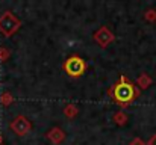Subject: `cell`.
Listing matches in <instances>:
<instances>
[{
	"instance_id": "6da1fadb",
	"label": "cell",
	"mask_w": 156,
	"mask_h": 145,
	"mask_svg": "<svg viewBox=\"0 0 156 145\" xmlns=\"http://www.w3.org/2000/svg\"><path fill=\"white\" fill-rule=\"evenodd\" d=\"M108 94L111 97V100L117 104H120L121 107L129 106L133 100H136L140 95V89L136 88V85L133 82H130L126 76H120V79L109 88Z\"/></svg>"
},
{
	"instance_id": "7a4b0ae2",
	"label": "cell",
	"mask_w": 156,
	"mask_h": 145,
	"mask_svg": "<svg viewBox=\"0 0 156 145\" xmlns=\"http://www.w3.org/2000/svg\"><path fill=\"white\" fill-rule=\"evenodd\" d=\"M64 71L70 76V77H80L83 73H85V70H87V62L80 57V56H77V54H73V56H70L65 62H64Z\"/></svg>"
},
{
	"instance_id": "3957f363",
	"label": "cell",
	"mask_w": 156,
	"mask_h": 145,
	"mask_svg": "<svg viewBox=\"0 0 156 145\" xmlns=\"http://www.w3.org/2000/svg\"><path fill=\"white\" fill-rule=\"evenodd\" d=\"M18 27H20V21H18L11 12H5V14L0 17V30H2L6 36L12 35Z\"/></svg>"
},
{
	"instance_id": "277c9868",
	"label": "cell",
	"mask_w": 156,
	"mask_h": 145,
	"mask_svg": "<svg viewBox=\"0 0 156 145\" xmlns=\"http://www.w3.org/2000/svg\"><path fill=\"white\" fill-rule=\"evenodd\" d=\"M11 129H12L17 135L24 136V135L30 130V123H29V119H27L26 116H17V118L11 123Z\"/></svg>"
},
{
	"instance_id": "5b68a950",
	"label": "cell",
	"mask_w": 156,
	"mask_h": 145,
	"mask_svg": "<svg viewBox=\"0 0 156 145\" xmlns=\"http://www.w3.org/2000/svg\"><path fill=\"white\" fill-rule=\"evenodd\" d=\"M94 40L100 44V47H106L108 44H111L112 41H114V33L108 29V27H105V26H102L96 33H94Z\"/></svg>"
},
{
	"instance_id": "8992f818",
	"label": "cell",
	"mask_w": 156,
	"mask_h": 145,
	"mask_svg": "<svg viewBox=\"0 0 156 145\" xmlns=\"http://www.w3.org/2000/svg\"><path fill=\"white\" fill-rule=\"evenodd\" d=\"M47 138H49V141H50L52 144L58 145V144H61V142L64 141V138H65V133H64L61 129L55 127V129H52V130L47 133Z\"/></svg>"
},
{
	"instance_id": "52a82bcc",
	"label": "cell",
	"mask_w": 156,
	"mask_h": 145,
	"mask_svg": "<svg viewBox=\"0 0 156 145\" xmlns=\"http://www.w3.org/2000/svg\"><path fill=\"white\" fill-rule=\"evenodd\" d=\"M136 85H138L140 88H143V89H147V88L152 85V79H150L147 74H143V76H140V77H138Z\"/></svg>"
},
{
	"instance_id": "ba28073f",
	"label": "cell",
	"mask_w": 156,
	"mask_h": 145,
	"mask_svg": "<svg viewBox=\"0 0 156 145\" xmlns=\"http://www.w3.org/2000/svg\"><path fill=\"white\" fill-rule=\"evenodd\" d=\"M114 119H115V123H117V124L123 126V124H126V121H127V116H126L123 112H118V113H115V115H114Z\"/></svg>"
},
{
	"instance_id": "9c48e42d",
	"label": "cell",
	"mask_w": 156,
	"mask_h": 145,
	"mask_svg": "<svg viewBox=\"0 0 156 145\" xmlns=\"http://www.w3.org/2000/svg\"><path fill=\"white\" fill-rule=\"evenodd\" d=\"M64 112H65V115H67V116H74V115L77 113V107H76L74 104H68V106L65 107V110H64Z\"/></svg>"
},
{
	"instance_id": "30bf717a",
	"label": "cell",
	"mask_w": 156,
	"mask_h": 145,
	"mask_svg": "<svg viewBox=\"0 0 156 145\" xmlns=\"http://www.w3.org/2000/svg\"><path fill=\"white\" fill-rule=\"evenodd\" d=\"M144 18H146L147 21H150V23H152V21H155V20H156V11H153V9H149V11L144 14Z\"/></svg>"
},
{
	"instance_id": "8fae6325",
	"label": "cell",
	"mask_w": 156,
	"mask_h": 145,
	"mask_svg": "<svg viewBox=\"0 0 156 145\" xmlns=\"http://www.w3.org/2000/svg\"><path fill=\"white\" fill-rule=\"evenodd\" d=\"M2 101H3V104H9V103L12 101V97H11V94H3V97H2Z\"/></svg>"
},
{
	"instance_id": "7c38bea8",
	"label": "cell",
	"mask_w": 156,
	"mask_h": 145,
	"mask_svg": "<svg viewBox=\"0 0 156 145\" xmlns=\"http://www.w3.org/2000/svg\"><path fill=\"white\" fill-rule=\"evenodd\" d=\"M8 54H9V53H8V51H6L5 48H2V50H0V57H2V59H5V57H6Z\"/></svg>"
},
{
	"instance_id": "4fadbf2b",
	"label": "cell",
	"mask_w": 156,
	"mask_h": 145,
	"mask_svg": "<svg viewBox=\"0 0 156 145\" xmlns=\"http://www.w3.org/2000/svg\"><path fill=\"white\" fill-rule=\"evenodd\" d=\"M130 145H144V142H143L141 139H135V141H133Z\"/></svg>"
},
{
	"instance_id": "5bb4252c",
	"label": "cell",
	"mask_w": 156,
	"mask_h": 145,
	"mask_svg": "<svg viewBox=\"0 0 156 145\" xmlns=\"http://www.w3.org/2000/svg\"><path fill=\"white\" fill-rule=\"evenodd\" d=\"M149 145H156V135L150 138V141H149Z\"/></svg>"
},
{
	"instance_id": "9a60e30c",
	"label": "cell",
	"mask_w": 156,
	"mask_h": 145,
	"mask_svg": "<svg viewBox=\"0 0 156 145\" xmlns=\"http://www.w3.org/2000/svg\"><path fill=\"white\" fill-rule=\"evenodd\" d=\"M2 141H3V139H2V135H0V145H2Z\"/></svg>"
}]
</instances>
